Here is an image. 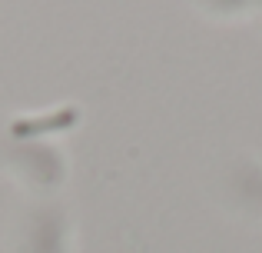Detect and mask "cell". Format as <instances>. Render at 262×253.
I'll return each mask as SVG.
<instances>
[{
	"label": "cell",
	"instance_id": "1",
	"mask_svg": "<svg viewBox=\"0 0 262 253\" xmlns=\"http://www.w3.org/2000/svg\"><path fill=\"white\" fill-rule=\"evenodd\" d=\"M80 113L73 110V107H67V110H57L50 113V117H33V120H17V124L10 127L13 137H37V133H47V130H63L70 124H77Z\"/></svg>",
	"mask_w": 262,
	"mask_h": 253
}]
</instances>
